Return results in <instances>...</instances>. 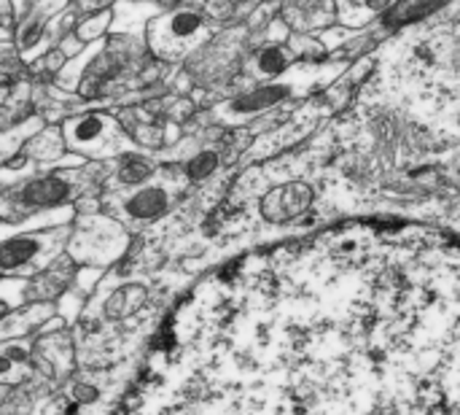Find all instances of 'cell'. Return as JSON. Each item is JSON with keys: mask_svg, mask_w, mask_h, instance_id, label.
<instances>
[{"mask_svg": "<svg viewBox=\"0 0 460 415\" xmlns=\"http://www.w3.org/2000/svg\"><path fill=\"white\" fill-rule=\"evenodd\" d=\"M146 302V292L140 286H124V289H116L111 294V300L105 302V316L108 319H121L127 313H135L140 305Z\"/></svg>", "mask_w": 460, "mask_h": 415, "instance_id": "10", "label": "cell"}, {"mask_svg": "<svg viewBox=\"0 0 460 415\" xmlns=\"http://www.w3.org/2000/svg\"><path fill=\"white\" fill-rule=\"evenodd\" d=\"M291 92L294 89L288 84H270V86H261V89H256L251 95H243L240 100H234L229 105V111L240 113V116H245V113L251 116V113H259V111H267V108L283 103L286 97H291Z\"/></svg>", "mask_w": 460, "mask_h": 415, "instance_id": "8", "label": "cell"}, {"mask_svg": "<svg viewBox=\"0 0 460 415\" xmlns=\"http://www.w3.org/2000/svg\"><path fill=\"white\" fill-rule=\"evenodd\" d=\"M221 313L208 415H460V243L348 230Z\"/></svg>", "mask_w": 460, "mask_h": 415, "instance_id": "1", "label": "cell"}, {"mask_svg": "<svg viewBox=\"0 0 460 415\" xmlns=\"http://www.w3.org/2000/svg\"><path fill=\"white\" fill-rule=\"evenodd\" d=\"M27 365V348L22 343H8L0 348V381L3 383H11V381H19V367Z\"/></svg>", "mask_w": 460, "mask_h": 415, "instance_id": "12", "label": "cell"}, {"mask_svg": "<svg viewBox=\"0 0 460 415\" xmlns=\"http://www.w3.org/2000/svg\"><path fill=\"white\" fill-rule=\"evenodd\" d=\"M216 167H218V154H216V151H199V154L186 165V173H189L191 181H205Z\"/></svg>", "mask_w": 460, "mask_h": 415, "instance_id": "13", "label": "cell"}, {"mask_svg": "<svg viewBox=\"0 0 460 415\" xmlns=\"http://www.w3.org/2000/svg\"><path fill=\"white\" fill-rule=\"evenodd\" d=\"M345 3H353V5H358V3H364V0H345Z\"/></svg>", "mask_w": 460, "mask_h": 415, "instance_id": "16", "label": "cell"}, {"mask_svg": "<svg viewBox=\"0 0 460 415\" xmlns=\"http://www.w3.org/2000/svg\"><path fill=\"white\" fill-rule=\"evenodd\" d=\"M81 186V178L75 173H51L43 178H32L22 186L8 189L0 197V219L13 224L22 219H30L32 213L59 208L75 197Z\"/></svg>", "mask_w": 460, "mask_h": 415, "instance_id": "2", "label": "cell"}, {"mask_svg": "<svg viewBox=\"0 0 460 415\" xmlns=\"http://www.w3.org/2000/svg\"><path fill=\"white\" fill-rule=\"evenodd\" d=\"M313 200L307 184H283L261 200V213L267 221H288L299 216Z\"/></svg>", "mask_w": 460, "mask_h": 415, "instance_id": "6", "label": "cell"}, {"mask_svg": "<svg viewBox=\"0 0 460 415\" xmlns=\"http://www.w3.org/2000/svg\"><path fill=\"white\" fill-rule=\"evenodd\" d=\"M65 140L78 151L102 157V154H113L121 146V132L113 119L89 113V116L70 119L65 124Z\"/></svg>", "mask_w": 460, "mask_h": 415, "instance_id": "4", "label": "cell"}, {"mask_svg": "<svg viewBox=\"0 0 460 415\" xmlns=\"http://www.w3.org/2000/svg\"><path fill=\"white\" fill-rule=\"evenodd\" d=\"M364 5H367L369 11H377V14H383V11H388V8L394 5V0H364Z\"/></svg>", "mask_w": 460, "mask_h": 415, "instance_id": "14", "label": "cell"}, {"mask_svg": "<svg viewBox=\"0 0 460 415\" xmlns=\"http://www.w3.org/2000/svg\"><path fill=\"white\" fill-rule=\"evenodd\" d=\"M288 65H291V54H288L283 46H267V49H261L259 57H256V70H259L261 76H267V78L286 73Z\"/></svg>", "mask_w": 460, "mask_h": 415, "instance_id": "11", "label": "cell"}, {"mask_svg": "<svg viewBox=\"0 0 460 415\" xmlns=\"http://www.w3.org/2000/svg\"><path fill=\"white\" fill-rule=\"evenodd\" d=\"M151 173H154V165H151L146 157L129 154V157H124V159L119 162L113 181H116V186H129V189H135V186L146 184V181L151 178Z\"/></svg>", "mask_w": 460, "mask_h": 415, "instance_id": "9", "label": "cell"}, {"mask_svg": "<svg viewBox=\"0 0 460 415\" xmlns=\"http://www.w3.org/2000/svg\"><path fill=\"white\" fill-rule=\"evenodd\" d=\"M170 192L159 184H140L121 200V211L129 221H154L170 208Z\"/></svg>", "mask_w": 460, "mask_h": 415, "instance_id": "7", "label": "cell"}, {"mask_svg": "<svg viewBox=\"0 0 460 415\" xmlns=\"http://www.w3.org/2000/svg\"><path fill=\"white\" fill-rule=\"evenodd\" d=\"M59 232L13 235L0 240V275L38 273L59 251Z\"/></svg>", "mask_w": 460, "mask_h": 415, "instance_id": "3", "label": "cell"}, {"mask_svg": "<svg viewBox=\"0 0 460 415\" xmlns=\"http://www.w3.org/2000/svg\"><path fill=\"white\" fill-rule=\"evenodd\" d=\"M202 24H205L202 14L191 8L167 14L151 27V46L162 57H178L197 41V35L202 32Z\"/></svg>", "mask_w": 460, "mask_h": 415, "instance_id": "5", "label": "cell"}, {"mask_svg": "<svg viewBox=\"0 0 460 415\" xmlns=\"http://www.w3.org/2000/svg\"><path fill=\"white\" fill-rule=\"evenodd\" d=\"M3 92H5V84H3V78H0V100H3Z\"/></svg>", "mask_w": 460, "mask_h": 415, "instance_id": "15", "label": "cell"}]
</instances>
